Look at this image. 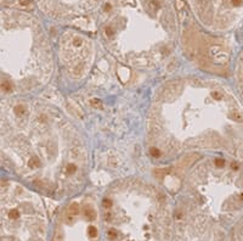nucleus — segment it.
Instances as JSON below:
<instances>
[{
  "label": "nucleus",
  "mask_w": 243,
  "mask_h": 241,
  "mask_svg": "<svg viewBox=\"0 0 243 241\" xmlns=\"http://www.w3.org/2000/svg\"><path fill=\"white\" fill-rule=\"evenodd\" d=\"M1 162L33 189L60 197L83 188L88 152L82 133L49 101L1 102Z\"/></svg>",
  "instance_id": "nucleus-1"
},
{
  "label": "nucleus",
  "mask_w": 243,
  "mask_h": 241,
  "mask_svg": "<svg viewBox=\"0 0 243 241\" xmlns=\"http://www.w3.org/2000/svg\"><path fill=\"white\" fill-rule=\"evenodd\" d=\"M147 135L151 150L165 158L209 150L243 156V111L221 82L179 77L153 95Z\"/></svg>",
  "instance_id": "nucleus-2"
},
{
  "label": "nucleus",
  "mask_w": 243,
  "mask_h": 241,
  "mask_svg": "<svg viewBox=\"0 0 243 241\" xmlns=\"http://www.w3.org/2000/svg\"><path fill=\"white\" fill-rule=\"evenodd\" d=\"M1 93L22 95L48 83L54 71V54L48 39L33 23L29 33H15L4 23L0 54Z\"/></svg>",
  "instance_id": "nucleus-3"
},
{
  "label": "nucleus",
  "mask_w": 243,
  "mask_h": 241,
  "mask_svg": "<svg viewBox=\"0 0 243 241\" xmlns=\"http://www.w3.org/2000/svg\"><path fill=\"white\" fill-rule=\"evenodd\" d=\"M61 61L66 71L73 78H82L88 74L91 66L93 53L90 43L85 38L73 35L61 43Z\"/></svg>",
  "instance_id": "nucleus-4"
}]
</instances>
